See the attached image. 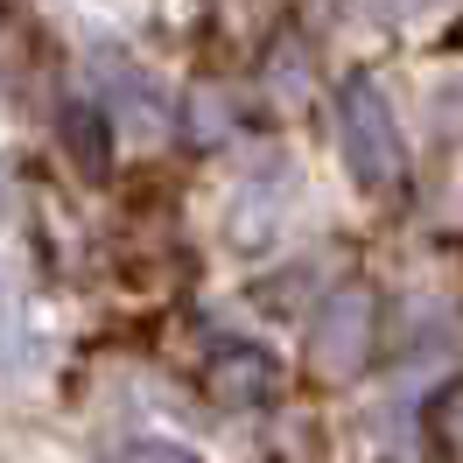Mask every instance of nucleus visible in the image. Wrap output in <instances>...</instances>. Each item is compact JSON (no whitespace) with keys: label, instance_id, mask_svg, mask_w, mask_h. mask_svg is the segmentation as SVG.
I'll use <instances>...</instances> for the list:
<instances>
[{"label":"nucleus","instance_id":"f257e3e1","mask_svg":"<svg viewBox=\"0 0 463 463\" xmlns=\"http://www.w3.org/2000/svg\"><path fill=\"white\" fill-rule=\"evenodd\" d=\"M337 141H345V162L365 190H393L407 175V141L379 78H345L337 85Z\"/></svg>","mask_w":463,"mask_h":463},{"label":"nucleus","instance_id":"f03ea898","mask_svg":"<svg viewBox=\"0 0 463 463\" xmlns=\"http://www.w3.org/2000/svg\"><path fill=\"white\" fill-rule=\"evenodd\" d=\"M373 351H379V295L365 281L330 288L317 323H309V365H317V379L345 386V379H358L373 365Z\"/></svg>","mask_w":463,"mask_h":463},{"label":"nucleus","instance_id":"7ed1b4c3","mask_svg":"<svg viewBox=\"0 0 463 463\" xmlns=\"http://www.w3.org/2000/svg\"><path fill=\"white\" fill-rule=\"evenodd\" d=\"M203 386H211L218 407H260V401H274L281 373H274V358L260 345H218L211 365H203Z\"/></svg>","mask_w":463,"mask_h":463},{"label":"nucleus","instance_id":"20e7f679","mask_svg":"<svg viewBox=\"0 0 463 463\" xmlns=\"http://www.w3.org/2000/svg\"><path fill=\"white\" fill-rule=\"evenodd\" d=\"M57 134H63V147H71V162L85 175H106V162H113V119L99 113L91 99H71L57 113Z\"/></svg>","mask_w":463,"mask_h":463},{"label":"nucleus","instance_id":"39448f33","mask_svg":"<svg viewBox=\"0 0 463 463\" xmlns=\"http://www.w3.org/2000/svg\"><path fill=\"white\" fill-rule=\"evenodd\" d=\"M429 435H435V449H442L449 463H463V379H457V386H442V393H435Z\"/></svg>","mask_w":463,"mask_h":463},{"label":"nucleus","instance_id":"423d86ee","mask_svg":"<svg viewBox=\"0 0 463 463\" xmlns=\"http://www.w3.org/2000/svg\"><path fill=\"white\" fill-rule=\"evenodd\" d=\"M134 463H197V457H183V449H169V442H141Z\"/></svg>","mask_w":463,"mask_h":463},{"label":"nucleus","instance_id":"0eeeda50","mask_svg":"<svg viewBox=\"0 0 463 463\" xmlns=\"http://www.w3.org/2000/svg\"><path fill=\"white\" fill-rule=\"evenodd\" d=\"M407 7H421V0H379V14H407Z\"/></svg>","mask_w":463,"mask_h":463}]
</instances>
